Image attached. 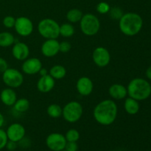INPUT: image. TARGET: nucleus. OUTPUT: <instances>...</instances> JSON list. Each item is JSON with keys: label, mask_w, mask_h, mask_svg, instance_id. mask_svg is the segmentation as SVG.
Wrapping results in <instances>:
<instances>
[{"label": "nucleus", "mask_w": 151, "mask_h": 151, "mask_svg": "<svg viewBox=\"0 0 151 151\" xmlns=\"http://www.w3.org/2000/svg\"><path fill=\"white\" fill-rule=\"evenodd\" d=\"M55 86V80L50 75L41 76L37 82V89L41 93H49L54 88Z\"/></svg>", "instance_id": "16"}, {"label": "nucleus", "mask_w": 151, "mask_h": 151, "mask_svg": "<svg viewBox=\"0 0 151 151\" xmlns=\"http://www.w3.org/2000/svg\"><path fill=\"white\" fill-rule=\"evenodd\" d=\"M6 148L10 151H13L16 149L17 147V142L13 141H10V140H8L7 142V145L5 146Z\"/></svg>", "instance_id": "34"}, {"label": "nucleus", "mask_w": 151, "mask_h": 151, "mask_svg": "<svg viewBox=\"0 0 151 151\" xmlns=\"http://www.w3.org/2000/svg\"><path fill=\"white\" fill-rule=\"evenodd\" d=\"M7 141H8V139H7L6 131L0 128V150L5 147Z\"/></svg>", "instance_id": "30"}, {"label": "nucleus", "mask_w": 151, "mask_h": 151, "mask_svg": "<svg viewBox=\"0 0 151 151\" xmlns=\"http://www.w3.org/2000/svg\"><path fill=\"white\" fill-rule=\"evenodd\" d=\"M109 94L114 100H123L128 96L127 87L119 83L112 84L109 88Z\"/></svg>", "instance_id": "17"}, {"label": "nucleus", "mask_w": 151, "mask_h": 151, "mask_svg": "<svg viewBox=\"0 0 151 151\" xmlns=\"http://www.w3.org/2000/svg\"><path fill=\"white\" fill-rule=\"evenodd\" d=\"M49 75L55 80H61L66 75V69L62 65H55L49 70Z\"/></svg>", "instance_id": "21"}, {"label": "nucleus", "mask_w": 151, "mask_h": 151, "mask_svg": "<svg viewBox=\"0 0 151 151\" xmlns=\"http://www.w3.org/2000/svg\"><path fill=\"white\" fill-rule=\"evenodd\" d=\"M124 109L125 112L130 115H135L139 111L140 106L139 101L135 99L128 97L124 102Z\"/></svg>", "instance_id": "19"}, {"label": "nucleus", "mask_w": 151, "mask_h": 151, "mask_svg": "<svg viewBox=\"0 0 151 151\" xmlns=\"http://www.w3.org/2000/svg\"><path fill=\"white\" fill-rule=\"evenodd\" d=\"M4 117L3 116V114L1 113H0V128H1V127L4 125Z\"/></svg>", "instance_id": "37"}, {"label": "nucleus", "mask_w": 151, "mask_h": 151, "mask_svg": "<svg viewBox=\"0 0 151 151\" xmlns=\"http://www.w3.org/2000/svg\"><path fill=\"white\" fill-rule=\"evenodd\" d=\"M76 89L81 95L84 97L90 95L94 90L93 81L88 77H81L76 83Z\"/></svg>", "instance_id": "15"}, {"label": "nucleus", "mask_w": 151, "mask_h": 151, "mask_svg": "<svg viewBox=\"0 0 151 151\" xmlns=\"http://www.w3.org/2000/svg\"><path fill=\"white\" fill-rule=\"evenodd\" d=\"M38 74H39L41 76H44V75H47L49 74V71H47V69H44V68H41V70L39 71V72H38Z\"/></svg>", "instance_id": "35"}, {"label": "nucleus", "mask_w": 151, "mask_h": 151, "mask_svg": "<svg viewBox=\"0 0 151 151\" xmlns=\"http://www.w3.org/2000/svg\"><path fill=\"white\" fill-rule=\"evenodd\" d=\"M109 13L110 17L114 20H119L122 16V15L124 14L122 9L118 7H111V10L109 12Z\"/></svg>", "instance_id": "27"}, {"label": "nucleus", "mask_w": 151, "mask_h": 151, "mask_svg": "<svg viewBox=\"0 0 151 151\" xmlns=\"http://www.w3.org/2000/svg\"><path fill=\"white\" fill-rule=\"evenodd\" d=\"M128 97L137 101L147 100L151 95V85L145 79L136 78L131 80L127 86Z\"/></svg>", "instance_id": "3"}, {"label": "nucleus", "mask_w": 151, "mask_h": 151, "mask_svg": "<svg viewBox=\"0 0 151 151\" xmlns=\"http://www.w3.org/2000/svg\"><path fill=\"white\" fill-rule=\"evenodd\" d=\"M62 111L63 108L56 103L50 104L47 109V113L50 117L53 119H58L62 116Z\"/></svg>", "instance_id": "23"}, {"label": "nucleus", "mask_w": 151, "mask_h": 151, "mask_svg": "<svg viewBox=\"0 0 151 151\" xmlns=\"http://www.w3.org/2000/svg\"><path fill=\"white\" fill-rule=\"evenodd\" d=\"M15 23H16V19L12 16H7L3 19L2 24L6 28H14Z\"/></svg>", "instance_id": "29"}, {"label": "nucleus", "mask_w": 151, "mask_h": 151, "mask_svg": "<svg viewBox=\"0 0 151 151\" xmlns=\"http://www.w3.org/2000/svg\"><path fill=\"white\" fill-rule=\"evenodd\" d=\"M65 138H66L67 142H77L80 139L79 131L76 129H74V128L68 130L67 132L65 134Z\"/></svg>", "instance_id": "26"}, {"label": "nucleus", "mask_w": 151, "mask_h": 151, "mask_svg": "<svg viewBox=\"0 0 151 151\" xmlns=\"http://www.w3.org/2000/svg\"><path fill=\"white\" fill-rule=\"evenodd\" d=\"M2 81L7 87L19 88L24 83V75L15 68H7L2 73Z\"/></svg>", "instance_id": "7"}, {"label": "nucleus", "mask_w": 151, "mask_h": 151, "mask_svg": "<svg viewBox=\"0 0 151 151\" xmlns=\"http://www.w3.org/2000/svg\"><path fill=\"white\" fill-rule=\"evenodd\" d=\"M0 100L6 106H13L17 100V94L14 91V88L9 87L4 88L0 93Z\"/></svg>", "instance_id": "18"}, {"label": "nucleus", "mask_w": 151, "mask_h": 151, "mask_svg": "<svg viewBox=\"0 0 151 151\" xmlns=\"http://www.w3.org/2000/svg\"><path fill=\"white\" fill-rule=\"evenodd\" d=\"M66 141L65 136L60 133H52L46 139V145L52 151H60L65 149Z\"/></svg>", "instance_id": "9"}, {"label": "nucleus", "mask_w": 151, "mask_h": 151, "mask_svg": "<svg viewBox=\"0 0 151 151\" xmlns=\"http://www.w3.org/2000/svg\"><path fill=\"white\" fill-rule=\"evenodd\" d=\"M96 9L100 14H107L110 11L111 6L109 3L106 2V1H101L97 4Z\"/></svg>", "instance_id": "28"}, {"label": "nucleus", "mask_w": 151, "mask_h": 151, "mask_svg": "<svg viewBox=\"0 0 151 151\" xmlns=\"http://www.w3.org/2000/svg\"><path fill=\"white\" fill-rule=\"evenodd\" d=\"M8 140L19 142L23 139L26 134V130L24 125L20 123H13L7 128L6 131Z\"/></svg>", "instance_id": "12"}, {"label": "nucleus", "mask_w": 151, "mask_h": 151, "mask_svg": "<svg viewBox=\"0 0 151 151\" xmlns=\"http://www.w3.org/2000/svg\"><path fill=\"white\" fill-rule=\"evenodd\" d=\"M42 67V62L39 58H28L23 61L22 65V70L26 75H33L38 74Z\"/></svg>", "instance_id": "11"}, {"label": "nucleus", "mask_w": 151, "mask_h": 151, "mask_svg": "<svg viewBox=\"0 0 151 151\" xmlns=\"http://www.w3.org/2000/svg\"><path fill=\"white\" fill-rule=\"evenodd\" d=\"M14 28L18 35L22 37H27L33 32L34 26L32 22L29 18L20 16L16 19Z\"/></svg>", "instance_id": "8"}, {"label": "nucleus", "mask_w": 151, "mask_h": 151, "mask_svg": "<svg viewBox=\"0 0 151 151\" xmlns=\"http://www.w3.org/2000/svg\"><path fill=\"white\" fill-rule=\"evenodd\" d=\"M16 42V38L14 35L10 32H0V47L7 48L13 46Z\"/></svg>", "instance_id": "20"}, {"label": "nucleus", "mask_w": 151, "mask_h": 151, "mask_svg": "<svg viewBox=\"0 0 151 151\" xmlns=\"http://www.w3.org/2000/svg\"><path fill=\"white\" fill-rule=\"evenodd\" d=\"M83 114V108L78 101H70L63 108L62 116L69 123H75L81 119Z\"/></svg>", "instance_id": "6"}, {"label": "nucleus", "mask_w": 151, "mask_h": 151, "mask_svg": "<svg viewBox=\"0 0 151 151\" xmlns=\"http://www.w3.org/2000/svg\"><path fill=\"white\" fill-rule=\"evenodd\" d=\"M60 42L57 39H46L41 47V53L47 58H52L57 55L59 51Z\"/></svg>", "instance_id": "13"}, {"label": "nucleus", "mask_w": 151, "mask_h": 151, "mask_svg": "<svg viewBox=\"0 0 151 151\" xmlns=\"http://www.w3.org/2000/svg\"><path fill=\"white\" fill-rule=\"evenodd\" d=\"M29 101L26 98L17 99L16 103L13 105L15 110L19 113H24L27 111L29 109Z\"/></svg>", "instance_id": "25"}, {"label": "nucleus", "mask_w": 151, "mask_h": 151, "mask_svg": "<svg viewBox=\"0 0 151 151\" xmlns=\"http://www.w3.org/2000/svg\"><path fill=\"white\" fill-rule=\"evenodd\" d=\"M143 27V19L138 13H124L119 20V28L126 36H134L139 34Z\"/></svg>", "instance_id": "2"}, {"label": "nucleus", "mask_w": 151, "mask_h": 151, "mask_svg": "<svg viewBox=\"0 0 151 151\" xmlns=\"http://www.w3.org/2000/svg\"><path fill=\"white\" fill-rule=\"evenodd\" d=\"M80 27L81 32L85 35L94 36L100 31V19L92 13L83 14L82 19L80 21Z\"/></svg>", "instance_id": "5"}, {"label": "nucleus", "mask_w": 151, "mask_h": 151, "mask_svg": "<svg viewBox=\"0 0 151 151\" xmlns=\"http://www.w3.org/2000/svg\"><path fill=\"white\" fill-rule=\"evenodd\" d=\"M65 150L66 151H78V145L75 142H67L65 146Z\"/></svg>", "instance_id": "32"}, {"label": "nucleus", "mask_w": 151, "mask_h": 151, "mask_svg": "<svg viewBox=\"0 0 151 151\" xmlns=\"http://www.w3.org/2000/svg\"><path fill=\"white\" fill-rule=\"evenodd\" d=\"M60 151H66V150H65V149H63V150H60Z\"/></svg>", "instance_id": "38"}, {"label": "nucleus", "mask_w": 151, "mask_h": 151, "mask_svg": "<svg viewBox=\"0 0 151 151\" xmlns=\"http://www.w3.org/2000/svg\"><path fill=\"white\" fill-rule=\"evenodd\" d=\"M60 35L64 38H70L73 36L75 32V27L71 23H64L60 25V29H59Z\"/></svg>", "instance_id": "24"}, {"label": "nucleus", "mask_w": 151, "mask_h": 151, "mask_svg": "<svg viewBox=\"0 0 151 151\" xmlns=\"http://www.w3.org/2000/svg\"><path fill=\"white\" fill-rule=\"evenodd\" d=\"M83 13L80 9L73 8L69 10L66 13V19L71 24H75L80 22L82 19Z\"/></svg>", "instance_id": "22"}, {"label": "nucleus", "mask_w": 151, "mask_h": 151, "mask_svg": "<svg viewBox=\"0 0 151 151\" xmlns=\"http://www.w3.org/2000/svg\"><path fill=\"white\" fill-rule=\"evenodd\" d=\"M8 67V63L7 60L3 58L0 57V73H3Z\"/></svg>", "instance_id": "33"}, {"label": "nucleus", "mask_w": 151, "mask_h": 151, "mask_svg": "<svg viewBox=\"0 0 151 151\" xmlns=\"http://www.w3.org/2000/svg\"><path fill=\"white\" fill-rule=\"evenodd\" d=\"M12 55L16 60L24 61L29 58V48L27 44L24 42H15L12 47Z\"/></svg>", "instance_id": "14"}, {"label": "nucleus", "mask_w": 151, "mask_h": 151, "mask_svg": "<svg viewBox=\"0 0 151 151\" xmlns=\"http://www.w3.org/2000/svg\"><path fill=\"white\" fill-rule=\"evenodd\" d=\"M118 107L114 100L106 99L96 105L93 111V116L96 122L103 126L112 125L116 119Z\"/></svg>", "instance_id": "1"}, {"label": "nucleus", "mask_w": 151, "mask_h": 151, "mask_svg": "<svg viewBox=\"0 0 151 151\" xmlns=\"http://www.w3.org/2000/svg\"><path fill=\"white\" fill-rule=\"evenodd\" d=\"M72 48V45L69 41H61L59 44V51L62 53H67L69 52Z\"/></svg>", "instance_id": "31"}, {"label": "nucleus", "mask_w": 151, "mask_h": 151, "mask_svg": "<svg viewBox=\"0 0 151 151\" xmlns=\"http://www.w3.org/2000/svg\"><path fill=\"white\" fill-rule=\"evenodd\" d=\"M38 33L45 39H57L60 36V24L52 19H44L37 26Z\"/></svg>", "instance_id": "4"}, {"label": "nucleus", "mask_w": 151, "mask_h": 151, "mask_svg": "<svg viewBox=\"0 0 151 151\" xmlns=\"http://www.w3.org/2000/svg\"><path fill=\"white\" fill-rule=\"evenodd\" d=\"M145 75H146V77H147L149 80H151V66H149V67L147 69V70H146V72H145Z\"/></svg>", "instance_id": "36"}, {"label": "nucleus", "mask_w": 151, "mask_h": 151, "mask_svg": "<svg viewBox=\"0 0 151 151\" xmlns=\"http://www.w3.org/2000/svg\"><path fill=\"white\" fill-rule=\"evenodd\" d=\"M92 59L96 66L98 67H106L111 62V54L105 47H98L93 51Z\"/></svg>", "instance_id": "10"}]
</instances>
